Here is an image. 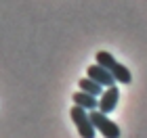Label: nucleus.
Returning a JSON list of instances; mask_svg holds the SVG:
<instances>
[{"mask_svg":"<svg viewBox=\"0 0 147 138\" xmlns=\"http://www.w3.org/2000/svg\"><path fill=\"white\" fill-rule=\"evenodd\" d=\"M88 117H90L95 130H99L105 138H120V128H118V123H113L109 117L105 115V113H101L99 109L88 111Z\"/></svg>","mask_w":147,"mask_h":138,"instance_id":"1","label":"nucleus"},{"mask_svg":"<svg viewBox=\"0 0 147 138\" xmlns=\"http://www.w3.org/2000/svg\"><path fill=\"white\" fill-rule=\"evenodd\" d=\"M69 117H71V121L76 123V128H78V132L82 138H95V126H92V121H90V117H88V111L82 109V107H78V105H74L71 111H69Z\"/></svg>","mask_w":147,"mask_h":138,"instance_id":"2","label":"nucleus"},{"mask_svg":"<svg viewBox=\"0 0 147 138\" xmlns=\"http://www.w3.org/2000/svg\"><path fill=\"white\" fill-rule=\"evenodd\" d=\"M118 101H120V92H118V88L116 86H109V88H105L103 90V94L99 96V111L101 113H105V115H109L113 109L118 107Z\"/></svg>","mask_w":147,"mask_h":138,"instance_id":"3","label":"nucleus"},{"mask_svg":"<svg viewBox=\"0 0 147 138\" xmlns=\"http://www.w3.org/2000/svg\"><path fill=\"white\" fill-rule=\"evenodd\" d=\"M86 77L95 80L97 84H101L103 88L116 86V77L111 75V71H109V69H105V67H101V65H90V67L86 69Z\"/></svg>","mask_w":147,"mask_h":138,"instance_id":"4","label":"nucleus"},{"mask_svg":"<svg viewBox=\"0 0 147 138\" xmlns=\"http://www.w3.org/2000/svg\"><path fill=\"white\" fill-rule=\"evenodd\" d=\"M71 101H74V105H78V107H82V109H86V111H92V109L99 107L97 96L88 94V92H82V90L76 92V94L71 96Z\"/></svg>","mask_w":147,"mask_h":138,"instance_id":"5","label":"nucleus"},{"mask_svg":"<svg viewBox=\"0 0 147 138\" xmlns=\"http://www.w3.org/2000/svg\"><path fill=\"white\" fill-rule=\"evenodd\" d=\"M78 84H80V90H82V92H88V94L97 96V98L103 94V86H101V84H97L95 80H90V77H82Z\"/></svg>","mask_w":147,"mask_h":138,"instance_id":"6","label":"nucleus"},{"mask_svg":"<svg viewBox=\"0 0 147 138\" xmlns=\"http://www.w3.org/2000/svg\"><path fill=\"white\" fill-rule=\"evenodd\" d=\"M111 75L116 77V82H120V84H130V82H132L130 69H128V67H124L122 63H116V67L111 69Z\"/></svg>","mask_w":147,"mask_h":138,"instance_id":"7","label":"nucleus"},{"mask_svg":"<svg viewBox=\"0 0 147 138\" xmlns=\"http://www.w3.org/2000/svg\"><path fill=\"white\" fill-rule=\"evenodd\" d=\"M116 59H113V55H109V52L107 50H99L97 52V65H101V67H105V69H113V67H116Z\"/></svg>","mask_w":147,"mask_h":138,"instance_id":"8","label":"nucleus"}]
</instances>
